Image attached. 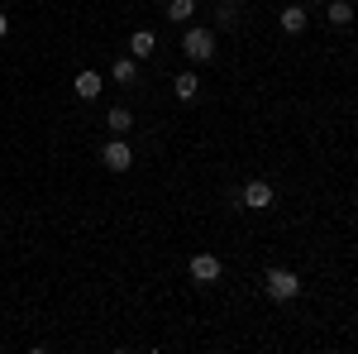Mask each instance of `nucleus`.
<instances>
[{
    "label": "nucleus",
    "instance_id": "5",
    "mask_svg": "<svg viewBox=\"0 0 358 354\" xmlns=\"http://www.w3.org/2000/svg\"><path fill=\"white\" fill-rule=\"evenodd\" d=\"M187 273H192V282H201V287H210V282H220L224 264L215 259V254H192V264H187Z\"/></svg>",
    "mask_w": 358,
    "mask_h": 354
},
{
    "label": "nucleus",
    "instance_id": "3",
    "mask_svg": "<svg viewBox=\"0 0 358 354\" xmlns=\"http://www.w3.org/2000/svg\"><path fill=\"white\" fill-rule=\"evenodd\" d=\"M273 201H277V191L268 177H248L244 191H239V206L244 211H273Z\"/></svg>",
    "mask_w": 358,
    "mask_h": 354
},
{
    "label": "nucleus",
    "instance_id": "16",
    "mask_svg": "<svg viewBox=\"0 0 358 354\" xmlns=\"http://www.w3.org/2000/svg\"><path fill=\"white\" fill-rule=\"evenodd\" d=\"M310 5H325V0H310Z\"/></svg>",
    "mask_w": 358,
    "mask_h": 354
},
{
    "label": "nucleus",
    "instance_id": "6",
    "mask_svg": "<svg viewBox=\"0 0 358 354\" xmlns=\"http://www.w3.org/2000/svg\"><path fill=\"white\" fill-rule=\"evenodd\" d=\"M72 91H77V101H96V96L106 91V77H101L96 67H82V72H77V86H72Z\"/></svg>",
    "mask_w": 358,
    "mask_h": 354
},
{
    "label": "nucleus",
    "instance_id": "12",
    "mask_svg": "<svg viewBox=\"0 0 358 354\" xmlns=\"http://www.w3.org/2000/svg\"><path fill=\"white\" fill-rule=\"evenodd\" d=\"M106 125H110L115 135H124V130H134V110H129V106H110V115H106Z\"/></svg>",
    "mask_w": 358,
    "mask_h": 354
},
{
    "label": "nucleus",
    "instance_id": "11",
    "mask_svg": "<svg viewBox=\"0 0 358 354\" xmlns=\"http://www.w3.org/2000/svg\"><path fill=\"white\" fill-rule=\"evenodd\" d=\"M325 20H330L334 29H349L354 25V5H349V0H325Z\"/></svg>",
    "mask_w": 358,
    "mask_h": 354
},
{
    "label": "nucleus",
    "instance_id": "15",
    "mask_svg": "<svg viewBox=\"0 0 358 354\" xmlns=\"http://www.w3.org/2000/svg\"><path fill=\"white\" fill-rule=\"evenodd\" d=\"M5 34H10V15L0 10V39H5Z\"/></svg>",
    "mask_w": 358,
    "mask_h": 354
},
{
    "label": "nucleus",
    "instance_id": "4",
    "mask_svg": "<svg viewBox=\"0 0 358 354\" xmlns=\"http://www.w3.org/2000/svg\"><path fill=\"white\" fill-rule=\"evenodd\" d=\"M101 163L110 168V172H129V168H134V149H129V139L110 135V139H106V149H101Z\"/></svg>",
    "mask_w": 358,
    "mask_h": 354
},
{
    "label": "nucleus",
    "instance_id": "10",
    "mask_svg": "<svg viewBox=\"0 0 358 354\" xmlns=\"http://www.w3.org/2000/svg\"><path fill=\"white\" fill-rule=\"evenodd\" d=\"M110 77H115V86H134L138 82V57H115V67H110Z\"/></svg>",
    "mask_w": 358,
    "mask_h": 354
},
{
    "label": "nucleus",
    "instance_id": "7",
    "mask_svg": "<svg viewBox=\"0 0 358 354\" xmlns=\"http://www.w3.org/2000/svg\"><path fill=\"white\" fill-rule=\"evenodd\" d=\"M153 53H158V39H153V29H134V34H129V57L148 62Z\"/></svg>",
    "mask_w": 358,
    "mask_h": 354
},
{
    "label": "nucleus",
    "instance_id": "13",
    "mask_svg": "<svg viewBox=\"0 0 358 354\" xmlns=\"http://www.w3.org/2000/svg\"><path fill=\"white\" fill-rule=\"evenodd\" d=\"M192 15H196V0H167V20L172 25H192Z\"/></svg>",
    "mask_w": 358,
    "mask_h": 354
},
{
    "label": "nucleus",
    "instance_id": "1",
    "mask_svg": "<svg viewBox=\"0 0 358 354\" xmlns=\"http://www.w3.org/2000/svg\"><path fill=\"white\" fill-rule=\"evenodd\" d=\"M182 53L192 57L196 67L210 62V57H215V29L210 25H187L182 29Z\"/></svg>",
    "mask_w": 358,
    "mask_h": 354
},
{
    "label": "nucleus",
    "instance_id": "2",
    "mask_svg": "<svg viewBox=\"0 0 358 354\" xmlns=\"http://www.w3.org/2000/svg\"><path fill=\"white\" fill-rule=\"evenodd\" d=\"M263 292H268V301H296L301 297V278L292 268H268L263 273Z\"/></svg>",
    "mask_w": 358,
    "mask_h": 354
},
{
    "label": "nucleus",
    "instance_id": "9",
    "mask_svg": "<svg viewBox=\"0 0 358 354\" xmlns=\"http://www.w3.org/2000/svg\"><path fill=\"white\" fill-rule=\"evenodd\" d=\"M306 20H310V15H306V5H282V10H277V25L287 29V34H301Z\"/></svg>",
    "mask_w": 358,
    "mask_h": 354
},
{
    "label": "nucleus",
    "instance_id": "14",
    "mask_svg": "<svg viewBox=\"0 0 358 354\" xmlns=\"http://www.w3.org/2000/svg\"><path fill=\"white\" fill-rule=\"evenodd\" d=\"M239 25V5H229V0H224L220 10H215V29H234Z\"/></svg>",
    "mask_w": 358,
    "mask_h": 354
},
{
    "label": "nucleus",
    "instance_id": "8",
    "mask_svg": "<svg viewBox=\"0 0 358 354\" xmlns=\"http://www.w3.org/2000/svg\"><path fill=\"white\" fill-rule=\"evenodd\" d=\"M172 96H177L182 106H192V101H201V77H196V72H182V77L172 82Z\"/></svg>",
    "mask_w": 358,
    "mask_h": 354
}]
</instances>
